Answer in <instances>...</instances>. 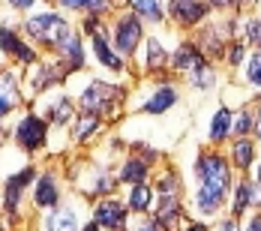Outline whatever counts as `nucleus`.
I'll return each mask as SVG.
<instances>
[{
  "label": "nucleus",
  "instance_id": "obj_25",
  "mask_svg": "<svg viewBox=\"0 0 261 231\" xmlns=\"http://www.w3.org/2000/svg\"><path fill=\"white\" fill-rule=\"evenodd\" d=\"M96 123H99V120H96V114H93V117H84V120H81V126H79V138H84L90 129H96Z\"/></svg>",
  "mask_w": 261,
  "mask_h": 231
},
{
  "label": "nucleus",
  "instance_id": "obj_20",
  "mask_svg": "<svg viewBox=\"0 0 261 231\" xmlns=\"http://www.w3.org/2000/svg\"><path fill=\"white\" fill-rule=\"evenodd\" d=\"M129 204L135 207V210H147V207H150V189L138 183V186L132 189V195H129Z\"/></svg>",
  "mask_w": 261,
  "mask_h": 231
},
{
  "label": "nucleus",
  "instance_id": "obj_6",
  "mask_svg": "<svg viewBox=\"0 0 261 231\" xmlns=\"http://www.w3.org/2000/svg\"><path fill=\"white\" fill-rule=\"evenodd\" d=\"M96 222L102 228H111V231H120L123 222H126V210L117 204V201H102L96 207Z\"/></svg>",
  "mask_w": 261,
  "mask_h": 231
},
{
  "label": "nucleus",
  "instance_id": "obj_30",
  "mask_svg": "<svg viewBox=\"0 0 261 231\" xmlns=\"http://www.w3.org/2000/svg\"><path fill=\"white\" fill-rule=\"evenodd\" d=\"M249 231H261V216H255V219H252V225H249Z\"/></svg>",
  "mask_w": 261,
  "mask_h": 231
},
{
  "label": "nucleus",
  "instance_id": "obj_10",
  "mask_svg": "<svg viewBox=\"0 0 261 231\" xmlns=\"http://www.w3.org/2000/svg\"><path fill=\"white\" fill-rule=\"evenodd\" d=\"M75 228H79V219H75V210L72 207L54 210L51 219H48V231H75Z\"/></svg>",
  "mask_w": 261,
  "mask_h": 231
},
{
  "label": "nucleus",
  "instance_id": "obj_23",
  "mask_svg": "<svg viewBox=\"0 0 261 231\" xmlns=\"http://www.w3.org/2000/svg\"><path fill=\"white\" fill-rule=\"evenodd\" d=\"M249 81L255 84V87H261V52L252 57V63H249Z\"/></svg>",
  "mask_w": 261,
  "mask_h": 231
},
{
  "label": "nucleus",
  "instance_id": "obj_24",
  "mask_svg": "<svg viewBox=\"0 0 261 231\" xmlns=\"http://www.w3.org/2000/svg\"><path fill=\"white\" fill-rule=\"evenodd\" d=\"M231 126L243 135V132H249V129H252V117H249V114H237V120L231 123Z\"/></svg>",
  "mask_w": 261,
  "mask_h": 231
},
{
  "label": "nucleus",
  "instance_id": "obj_15",
  "mask_svg": "<svg viewBox=\"0 0 261 231\" xmlns=\"http://www.w3.org/2000/svg\"><path fill=\"white\" fill-rule=\"evenodd\" d=\"M174 99H177V93H174L171 87H162V90H156V96H153L150 102L144 105V111H150V114H159V111L171 108V105H174Z\"/></svg>",
  "mask_w": 261,
  "mask_h": 231
},
{
  "label": "nucleus",
  "instance_id": "obj_8",
  "mask_svg": "<svg viewBox=\"0 0 261 231\" xmlns=\"http://www.w3.org/2000/svg\"><path fill=\"white\" fill-rule=\"evenodd\" d=\"M33 180V171L24 168L21 174H15V177H9L6 183V210H9V216H15L18 213V201H21V192H24V186Z\"/></svg>",
  "mask_w": 261,
  "mask_h": 231
},
{
  "label": "nucleus",
  "instance_id": "obj_22",
  "mask_svg": "<svg viewBox=\"0 0 261 231\" xmlns=\"http://www.w3.org/2000/svg\"><path fill=\"white\" fill-rule=\"evenodd\" d=\"M63 6H69V9H79V6H90V9H102L108 0H60Z\"/></svg>",
  "mask_w": 261,
  "mask_h": 231
},
{
  "label": "nucleus",
  "instance_id": "obj_36",
  "mask_svg": "<svg viewBox=\"0 0 261 231\" xmlns=\"http://www.w3.org/2000/svg\"><path fill=\"white\" fill-rule=\"evenodd\" d=\"M255 180H258V183H261V165H258V171H255Z\"/></svg>",
  "mask_w": 261,
  "mask_h": 231
},
{
  "label": "nucleus",
  "instance_id": "obj_4",
  "mask_svg": "<svg viewBox=\"0 0 261 231\" xmlns=\"http://www.w3.org/2000/svg\"><path fill=\"white\" fill-rule=\"evenodd\" d=\"M138 39H141V21H138V18H123V21L117 24V30H114L117 52H123V54H132V52H135Z\"/></svg>",
  "mask_w": 261,
  "mask_h": 231
},
{
  "label": "nucleus",
  "instance_id": "obj_5",
  "mask_svg": "<svg viewBox=\"0 0 261 231\" xmlns=\"http://www.w3.org/2000/svg\"><path fill=\"white\" fill-rule=\"evenodd\" d=\"M204 12H207V9H204V3H198V0H171V15H174L183 27L201 21Z\"/></svg>",
  "mask_w": 261,
  "mask_h": 231
},
{
  "label": "nucleus",
  "instance_id": "obj_2",
  "mask_svg": "<svg viewBox=\"0 0 261 231\" xmlns=\"http://www.w3.org/2000/svg\"><path fill=\"white\" fill-rule=\"evenodd\" d=\"M27 33L33 39L45 42V45H60L69 36V24L60 15H54V12H42V15H36V18L27 21Z\"/></svg>",
  "mask_w": 261,
  "mask_h": 231
},
{
  "label": "nucleus",
  "instance_id": "obj_16",
  "mask_svg": "<svg viewBox=\"0 0 261 231\" xmlns=\"http://www.w3.org/2000/svg\"><path fill=\"white\" fill-rule=\"evenodd\" d=\"M57 48L63 52V57L69 60V66H72V69H79V66H81V42H79V36H72V33H69Z\"/></svg>",
  "mask_w": 261,
  "mask_h": 231
},
{
  "label": "nucleus",
  "instance_id": "obj_18",
  "mask_svg": "<svg viewBox=\"0 0 261 231\" xmlns=\"http://www.w3.org/2000/svg\"><path fill=\"white\" fill-rule=\"evenodd\" d=\"M144 174H147V165H144V162H138V159H132V162H126V168H123V174H120V177L126 180V183H141Z\"/></svg>",
  "mask_w": 261,
  "mask_h": 231
},
{
  "label": "nucleus",
  "instance_id": "obj_3",
  "mask_svg": "<svg viewBox=\"0 0 261 231\" xmlns=\"http://www.w3.org/2000/svg\"><path fill=\"white\" fill-rule=\"evenodd\" d=\"M15 138H18V147H24V150H39L42 144H45V120H39V117H24L18 129H15Z\"/></svg>",
  "mask_w": 261,
  "mask_h": 231
},
{
  "label": "nucleus",
  "instance_id": "obj_31",
  "mask_svg": "<svg viewBox=\"0 0 261 231\" xmlns=\"http://www.w3.org/2000/svg\"><path fill=\"white\" fill-rule=\"evenodd\" d=\"M210 3H213V6H231L234 0H210Z\"/></svg>",
  "mask_w": 261,
  "mask_h": 231
},
{
  "label": "nucleus",
  "instance_id": "obj_11",
  "mask_svg": "<svg viewBox=\"0 0 261 231\" xmlns=\"http://www.w3.org/2000/svg\"><path fill=\"white\" fill-rule=\"evenodd\" d=\"M36 204L39 207H54L57 204V183H54L51 174L39 177V183H36Z\"/></svg>",
  "mask_w": 261,
  "mask_h": 231
},
{
  "label": "nucleus",
  "instance_id": "obj_13",
  "mask_svg": "<svg viewBox=\"0 0 261 231\" xmlns=\"http://www.w3.org/2000/svg\"><path fill=\"white\" fill-rule=\"evenodd\" d=\"M18 102V93H15V78L9 75H0V117L6 111H12V105Z\"/></svg>",
  "mask_w": 261,
  "mask_h": 231
},
{
  "label": "nucleus",
  "instance_id": "obj_1",
  "mask_svg": "<svg viewBox=\"0 0 261 231\" xmlns=\"http://www.w3.org/2000/svg\"><path fill=\"white\" fill-rule=\"evenodd\" d=\"M198 180H201V189H198V207L204 213H213L216 207L222 204L225 192H228V165L222 156H201L198 159Z\"/></svg>",
  "mask_w": 261,
  "mask_h": 231
},
{
  "label": "nucleus",
  "instance_id": "obj_35",
  "mask_svg": "<svg viewBox=\"0 0 261 231\" xmlns=\"http://www.w3.org/2000/svg\"><path fill=\"white\" fill-rule=\"evenodd\" d=\"M255 132L261 135V114H258V123H255Z\"/></svg>",
  "mask_w": 261,
  "mask_h": 231
},
{
  "label": "nucleus",
  "instance_id": "obj_28",
  "mask_svg": "<svg viewBox=\"0 0 261 231\" xmlns=\"http://www.w3.org/2000/svg\"><path fill=\"white\" fill-rule=\"evenodd\" d=\"M228 60H231V63H240V60H243V45H234L231 54H228Z\"/></svg>",
  "mask_w": 261,
  "mask_h": 231
},
{
  "label": "nucleus",
  "instance_id": "obj_14",
  "mask_svg": "<svg viewBox=\"0 0 261 231\" xmlns=\"http://www.w3.org/2000/svg\"><path fill=\"white\" fill-rule=\"evenodd\" d=\"M90 36H93V52H96V57L102 60L108 69H120V66H123V60H120L117 54H114L111 48H108V45H105L102 36H99V33H90Z\"/></svg>",
  "mask_w": 261,
  "mask_h": 231
},
{
  "label": "nucleus",
  "instance_id": "obj_26",
  "mask_svg": "<svg viewBox=\"0 0 261 231\" xmlns=\"http://www.w3.org/2000/svg\"><path fill=\"white\" fill-rule=\"evenodd\" d=\"M147 60H150V66H156L159 60H162V48H159V42H150V54H147Z\"/></svg>",
  "mask_w": 261,
  "mask_h": 231
},
{
  "label": "nucleus",
  "instance_id": "obj_27",
  "mask_svg": "<svg viewBox=\"0 0 261 231\" xmlns=\"http://www.w3.org/2000/svg\"><path fill=\"white\" fill-rule=\"evenodd\" d=\"M249 39L261 42V21H249Z\"/></svg>",
  "mask_w": 261,
  "mask_h": 231
},
{
  "label": "nucleus",
  "instance_id": "obj_17",
  "mask_svg": "<svg viewBox=\"0 0 261 231\" xmlns=\"http://www.w3.org/2000/svg\"><path fill=\"white\" fill-rule=\"evenodd\" d=\"M228 126H231V114H228L225 108H219L216 117H213V123H210V138H213V141H222V138L228 135Z\"/></svg>",
  "mask_w": 261,
  "mask_h": 231
},
{
  "label": "nucleus",
  "instance_id": "obj_34",
  "mask_svg": "<svg viewBox=\"0 0 261 231\" xmlns=\"http://www.w3.org/2000/svg\"><path fill=\"white\" fill-rule=\"evenodd\" d=\"M189 231H207V228H204V225H192Z\"/></svg>",
  "mask_w": 261,
  "mask_h": 231
},
{
  "label": "nucleus",
  "instance_id": "obj_9",
  "mask_svg": "<svg viewBox=\"0 0 261 231\" xmlns=\"http://www.w3.org/2000/svg\"><path fill=\"white\" fill-rule=\"evenodd\" d=\"M0 48H3L6 54L21 57L24 63H30V60H33V52L27 48V45L18 39V36H15V33H12V30H9V27H0Z\"/></svg>",
  "mask_w": 261,
  "mask_h": 231
},
{
  "label": "nucleus",
  "instance_id": "obj_19",
  "mask_svg": "<svg viewBox=\"0 0 261 231\" xmlns=\"http://www.w3.org/2000/svg\"><path fill=\"white\" fill-rule=\"evenodd\" d=\"M135 6V12H141L144 18H159L162 9H159V0H129Z\"/></svg>",
  "mask_w": 261,
  "mask_h": 231
},
{
  "label": "nucleus",
  "instance_id": "obj_32",
  "mask_svg": "<svg viewBox=\"0 0 261 231\" xmlns=\"http://www.w3.org/2000/svg\"><path fill=\"white\" fill-rule=\"evenodd\" d=\"M222 231H240V228H237V222H225V225H222Z\"/></svg>",
  "mask_w": 261,
  "mask_h": 231
},
{
  "label": "nucleus",
  "instance_id": "obj_33",
  "mask_svg": "<svg viewBox=\"0 0 261 231\" xmlns=\"http://www.w3.org/2000/svg\"><path fill=\"white\" fill-rule=\"evenodd\" d=\"M138 231H159L156 225H144V228H138Z\"/></svg>",
  "mask_w": 261,
  "mask_h": 231
},
{
  "label": "nucleus",
  "instance_id": "obj_7",
  "mask_svg": "<svg viewBox=\"0 0 261 231\" xmlns=\"http://www.w3.org/2000/svg\"><path fill=\"white\" fill-rule=\"evenodd\" d=\"M114 99H120V93H117L114 87L93 84V87L84 93V108H87V111H102V108H108V105L114 102Z\"/></svg>",
  "mask_w": 261,
  "mask_h": 231
},
{
  "label": "nucleus",
  "instance_id": "obj_12",
  "mask_svg": "<svg viewBox=\"0 0 261 231\" xmlns=\"http://www.w3.org/2000/svg\"><path fill=\"white\" fill-rule=\"evenodd\" d=\"M174 66H177V69H189V72L195 75L198 69H204V60H201V54L195 52V48L183 45L180 52L174 54Z\"/></svg>",
  "mask_w": 261,
  "mask_h": 231
},
{
  "label": "nucleus",
  "instance_id": "obj_21",
  "mask_svg": "<svg viewBox=\"0 0 261 231\" xmlns=\"http://www.w3.org/2000/svg\"><path fill=\"white\" fill-rule=\"evenodd\" d=\"M234 162H237V168H249V162H252V144L249 141H237Z\"/></svg>",
  "mask_w": 261,
  "mask_h": 231
},
{
  "label": "nucleus",
  "instance_id": "obj_29",
  "mask_svg": "<svg viewBox=\"0 0 261 231\" xmlns=\"http://www.w3.org/2000/svg\"><path fill=\"white\" fill-rule=\"evenodd\" d=\"M9 3H12L15 9H27V6H33L36 0H9Z\"/></svg>",
  "mask_w": 261,
  "mask_h": 231
}]
</instances>
